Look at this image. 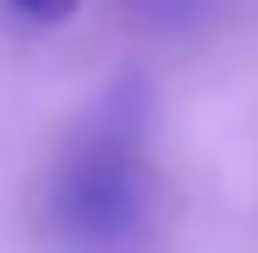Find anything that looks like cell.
I'll return each instance as SVG.
<instances>
[{"instance_id": "cell-2", "label": "cell", "mask_w": 258, "mask_h": 253, "mask_svg": "<svg viewBox=\"0 0 258 253\" xmlns=\"http://www.w3.org/2000/svg\"><path fill=\"white\" fill-rule=\"evenodd\" d=\"M132 6H138V18L161 23V29H184V23H195V18H207L212 0H132Z\"/></svg>"}, {"instance_id": "cell-1", "label": "cell", "mask_w": 258, "mask_h": 253, "mask_svg": "<svg viewBox=\"0 0 258 253\" xmlns=\"http://www.w3.org/2000/svg\"><path fill=\"white\" fill-rule=\"evenodd\" d=\"M46 236L69 253H115L149 219V167L126 115H103L46 184Z\"/></svg>"}, {"instance_id": "cell-3", "label": "cell", "mask_w": 258, "mask_h": 253, "mask_svg": "<svg viewBox=\"0 0 258 253\" xmlns=\"http://www.w3.org/2000/svg\"><path fill=\"white\" fill-rule=\"evenodd\" d=\"M18 18H29V23H63L69 12H75V0H6Z\"/></svg>"}]
</instances>
